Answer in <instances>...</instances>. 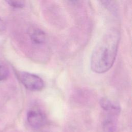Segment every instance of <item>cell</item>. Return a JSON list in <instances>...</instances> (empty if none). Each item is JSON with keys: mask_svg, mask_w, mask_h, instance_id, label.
Instances as JSON below:
<instances>
[{"mask_svg": "<svg viewBox=\"0 0 132 132\" xmlns=\"http://www.w3.org/2000/svg\"><path fill=\"white\" fill-rule=\"evenodd\" d=\"M120 40L118 30H108L94 47L91 57L90 66L92 71L96 73L107 72L113 65L118 53Z\"/></svg>", "mask_w": 132, "mask_h": 132, "instance_id": "6da1fadb", "label": "cell"}, {"mask_svg": "<svg viewBox=\"0 0 132 132\" xmlns=\"http://www.w3.org/2000/svg\"><path fill=\"white\" fill-rule=\"evenodd\" d=\"M18 77L24 87L30 91H39L44 88V81L38 75L29 72H20L18 73Z\"/></svg>", "mask_w": 132, "mask_h": 132, "instance_id": "7a4b0ae2", "label": "cell"}, {"mask_svg": "<svg viewBox=\"0 0 132 132\" xmlns=\"http://www.w3.org/2000/svg\"><path fill=\"white\" fill-rule=\"evenodd\" d=\"M27 120L29 125L34 129H39L46 123V117L44 113L39 108H33L27 112Z\"/></svg>", "mask_w": 132, "mask_h": 132, "instance_id": "3957f363", "label": "cell"}, {"mask_svg": "<svg viewBox=\"0 0 132 132\" xmlns=\"http://www.w3.org/2000/svg\"><path fill=\"white\" fill-rule=\"evenodd\" d=\"M102 122V126L104 132H116L117 128L118 117L119 114L105 112Z\"/></svg>", "mask_w": 132, "mask_h": 132, "instance_id": "277c9868", "label": "cell"}, {"mask_svg": "<svg viewBox=\"0 0 132 132\" xmlns=\"http://www.w3.org/2000/svg\"><path fill=\"white\" fill-rule=\"evenodd\" d=\"M29 35L31 41L35 45H42L46 42V34L39 28H33L30 29L29 31Z\"/></svg>", "mask_w": 132, "mask_h": 132, "instance_id": "5b68a950", "label": "cell"}, {"mask_svg": "<svg viewBox=\"0 0 132 132\" xmlns=\"http://www.w3.org/2000/svg\"><path fill=\"white\" fill-rule=\"evenodd\" d=\"M100 104L105 112L114 113L119 114L121 111L120 106L115 102L106 97H102L100 101Z\"/></svg>", "mask_w": 132, "mask_h": 132, "instance_id": "8992f818", "label": "cell"}, {"mask_svg": "<svg viewBox=\"0 0 132 132\" xmlns=\"http://www.w3.org/2000/svg\"><path fill=\"white\" fill-rule=\"evenodd\" d=\"M104 6L109 11L116 12L117 10L116 4L114 0H100Z\"/></svg>", "mask_w": 132, "mask_h": 132, "instance_id": "52a82bcc", "label": "cell"}, {"mask_svg": "<svg viewBox=\"0 0 132 132\" xmlns=\"http://www.w3.org/2000/svg\"><path fill=\"white\" fill-rule=\"evenodd\" d=\"M11 7L15 8H22L25 5V0H6Z\"/></svg>", "mask_w": 132, "mask_h": 132, "instance_id": "ba28073f", "label": "cell"}, {"mask_svg": "<svg viewBox=\"0 0 132 132\" xmlns=\"http://www.w3.org/2000/svg\"><path fill=\"white\" fill-rule=\"evenodd\" d=\"M9 76V71L7 68L0 65V81H3L7 78Z\"/></svg>", "mask_w": 132, "mask_h": 132, "instance_id": "9c48e42d", "label": "cell"}, {"mask_svg": "<svg viewBox=\"0 0 132 132\" xmlns=\"http://www.w3.org/2000/svg\"><path fill=\"white\" fill-rule=\"evenodd\" d=\"M5 29V25L3 21L0 18V31H3Z\"/></svg>", "mask_w": 132, "mask_h": 132, "instance_id": "30bf717a", "label": "cell"}]
</instances>
